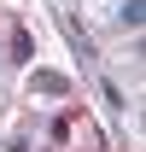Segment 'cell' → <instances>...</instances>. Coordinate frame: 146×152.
<instances>
[{
  "label": "cell",
  "mask_w": 146,
  "mask_h": 152,
  "mask_svg": "<svg viewBox=\"0 0 146 152\" xmlns=\"http://www.w3.org/2000/svg\"><path fill=\"white\" fill-rule=\"evenodd\" d=\"M35 94H70V82L58 70H35Z\"/></svg>",
  "instance_id": "cell-1"
},
{
  "label": "cell",
  "mask_w": 146,
  "mask_h": 152,
  "mask_svg": "<svg viewBox=\"0 0 146 152\" xmlns=\"http://www.w3.org/2000/svg\"><path fill=\"white\" fill-rule=\"evenodd\" d=\"M140 18H146V0H123L117 6V23L123 29H140Z\"/></svg>",
  "instance_id": "cell-2"
},
{
  "label": "cell",
  "mask_w": 146,
  "mask_h": 152,
  "mask_svg": "<svg viewBox=\"0 0 146 152\" xmlns=\"http://www.w3.org/2000/svg\"><path fill=\"white\" fill-rule=\"evenodd\" d=\"M99 94H105V105H111V111H128V99H123V88H117V82H105Z\"/></svg>",
  "instance_id": "cell-3"
}]
</instances>
